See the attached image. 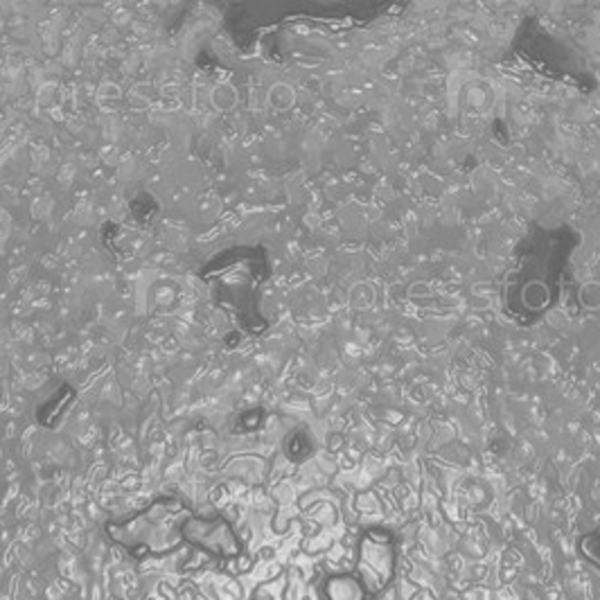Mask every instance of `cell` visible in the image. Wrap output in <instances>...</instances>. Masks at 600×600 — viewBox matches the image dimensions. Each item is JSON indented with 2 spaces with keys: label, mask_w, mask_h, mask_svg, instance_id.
<instances>
[{
  "label": "cell",
  "mask_w": 600,
  "mask_h": 600,
  "mask_svg": "<svg viewBox=\"0 0 600 600\" xmlns=\"http://www.w3.org/2000/svg\"><path fill=\"white\" fill-rule=\"evenodd\" d=\"M325 598L328 600H370L368 589L364 587L357 576H332L328 582H325Z\"/></svg>",
  "instance_id": "277c9868"
},
{
  "label": "cell",
  "mask_w": 600,
  "mask_h": 600,
  "mask_svg": "<svg viewBox=\"0 0 600 600\" xmlns=\"http://www.w3.org/2000/svg\"><path fill=\"white\" fill-rule=\"evenodd\" d=\"M578 551L589 564H594L596 569H600V528H596L594 533H587L585 537H580Z\"/></svg>",
  "instance_id": "5b68a950"
},
{
  "label": "cell",
  "mask_w": 600,
  "mask_h": 600,
  "mask_svg": "<svg viewBox=\"0 0 600 600\" xmlns=\"http://www.w3.org/2000/svg\"><path fill=\"white\" fill-rule=\"evenodd\" d=\"M192 513L176 499H158L120 522L107 524V535L136 558L167 555L185 544V524Z\"/></svg>",
  "instance_id": "6da1fadb"
},
{
  "label": "cell",
  "mask_w": 600,
  "mask_h": 600,
  "mask_svg": "<svg viewBox=\"0 0 600 600\" xmlns=\"http://www.w3.org/2000/svg\"><path fill=\"white\" fill-rule=\"evenodd\" d=\"M271 104L276 109H287L294 104V93H291V88L287 86H276L271 91Z\"/></svg>",
  "instance_id": "52a82bcc"
},
{
  "label": "cell",
  "mask_w": 600,
  "mask_h": 600,
  "mask_svg": "<svg viewBox=\"0 0 600 600\" xmlns=\"http://www.w3.org/2000/svg\"><path fill=\"white\" fill-rule=\"evenodd\" d=\"M185 544L197 546L215 558H235L242 551L233 526L222 517H197L192 515L185 524Z\"/></svg>",
  "instance_id": "3957f363"
},
{
  "label": "cell",
  "mask_w": 600,
  "mask_h": 600,
  "mask_svg": "<svg viewBox=\"0 0 600 600\" xmlns=\"http://www.w3.org/2000/svg\"><path fill=\"white\" fill-rule=\"evenodd\" d=\"M411 294H429V287L427 285H416L411 289Z\"/></svg>",
  "instance_id": "ba28073f"
},
{
  "label": "cell",
  "mask_w": 600,
  "mask_h": 600,
  "mask_svg": "<svg viewBox=\"0 0 600 600\" xmlns=\"http://www.w3.org/2000/svg\"><path fill=\"white\" fill-rule=\"evenodd\" d=\"M580 303L589 307V310H598L600 307V285L598 282H589L580 289Z\"/></svg>",
  "instance_id": "8992f818"
},
{
  "label": "cell",
  "mask_w": 600,
  "mask_h": 600,
  "mask_svg": "<svg viewBox=\"0 0 600 600\" xmlns=\"http://www.w3.org/2000/svg\"><path fill=\"white\" fill-rule=\"evenodd\" d=\"M395 564L397 553L393 537L386 531H366V535L359 542V558H357V571L359 580L364 582L370 596H377L384 591L395 578Z\"/></svg>",
  "instance_id": "7a4b0ae2"
}]
</instances>
